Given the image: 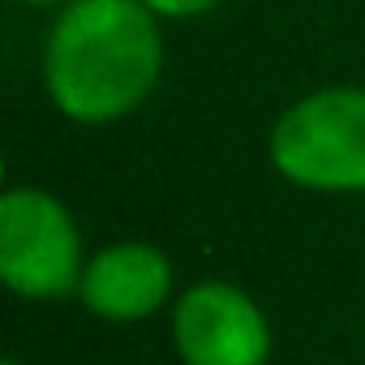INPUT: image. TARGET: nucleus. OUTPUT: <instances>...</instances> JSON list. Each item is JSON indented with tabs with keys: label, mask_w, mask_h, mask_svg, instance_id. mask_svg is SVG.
Returning a JSON list of instances; mask_svg holds the SVG:
<instances>
[{
	"label": "nucleus",
	"mask_w": 365,
	"mask_h": 365,
	"mask_svg": "<svg viewBox=\"0 0 365 365\" xmlns=\"http://www.w3.org/2000/svg\"><path fill=\"white\" fill-rule=\"evenodd\" d=\"M163 65V39L142 0H73L43 52L52 103L86 125L133 112Z\"/></svg>",
	"instance_id": "nucleus-1"
},
{
	"label": "nucleus",
	"mask_w": 365,
	"mask_h": 365,
	"mask_svg": "<svg viewBox=\"0 0 365 365\" xmlns=\"http://www.w3.org/2000/svg\"><path fill=\"white\" fill-rule=\"evenodd\" d=\"M275 168L301 190H365V91L331 86L297 99L271 133Z\"/></svg>",
	"instance_id": "nucleus-2"
},
{
	"label": "nucleus",
	"mask_w": 365,
	"mask_h": 365,
	"mask_svg": "<svg viewBox=\"0 0 365 365\" xmlns=\"http://www.w3.org/2000/svg\"><path fill=\"white\" fill-rule=\"evenodd\" d=\"M82 237L69 211L43 190L0 198V279L18 297L56 301L82 284Z\"/></svg>",
	"instance_id": "nucleus-3"
},
{
	"label": "nucleus",
	"mask_w": 365,
	"mask_h": 365,
	"mask_svg": "<svg viewBox=\"0 0 365 365\" xmlns=\"http://www.w3.org/2000/svg\"><path fill=\"white\" fill-rule=\"evenodd\" d=\"M172 339L185 365H262L271 327L232 284H194L172 309Z\"/></svg>",
	"instance_id": "nucleus-4"
},
{
	"label": "nucleus",
	"mask_w": 365,
	"mask_h": 365,
	"mask_svg": "<svg viewBox=\"0 0 365 365\" xmlns=\"http://www.w3.org/2000/svg\"><path fill=\"white\" fill-rule=\"evenodd\" d=\"M172 288V267L155 245L142 241H120L95 254L82 271V301L91 314L108 322H138L150 318Z\"/></svg>",
	"instance_id": "nucleus-5"
},
{
	"label": "nucleus",
	"mask_w": 365,
	"mask_h": 365,
	"mask_svg": "<svg viewBox=\"0 0 365 365\" xmlns=\"http://www.w3.org/2000/svg\"><path fill=\"white\" fill-rule=\"evenodd\" d=\"M150 14H163V18H198L207 9H215L220 0H142Z\"/></svg>",
	"instance_id": "nucleus-6"
},
{
	"label": "nucleus",
	"mask_w": 365,
	"mask_h": 365,
	"mask_svg": "<svg viewBox=\"0 0 365 365\" xmlns=\"http://www.w3.org/2000/svg\"><path fill=\"white\" fill-rule=\"evenodd\" d=\"M26 5H56V0H26Z\"/></svg>",
	"instance_id": "nucleus-7"
},
{
	"label": "nucleus",
	"mask_w": 365,
	"mask_h": 365,
	"mask_svg": "<svg viewBox=\"0 0 365 365\" xmlns=\"http://www.w3.org/2000/svg\"><path fill=\"white\" fill-rule=\"evenodd\" d=\"M5 365H22V361H5Z\"/></svg>",
	"instance_id": "nucleus-8"
}]
</instances>
